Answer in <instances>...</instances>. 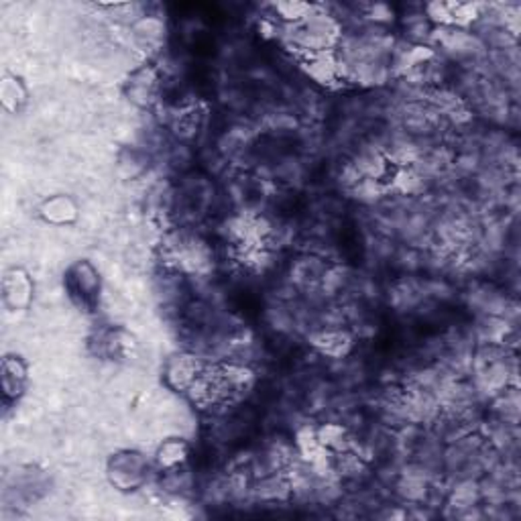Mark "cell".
I'll return each instance as SVG.
<instances>
[{
	"label": "cell",
	"mask_w": 521,
	"mask_h": 521,
	"mask_svg": "<svg viewBox=\"0 0 521 521\" xmlns=\"http://www.w3.org/2000/svg\"><path fill=\"white\" fill-rule=\"evenodd\" d=\"M149 463L141 452H119L108 463V479L119 491H134L147 483Z\"/></svg>",
	"instance_id": "obj_1"
},
{
	"label": "cell",
	"mask_w": 521,
	"mask_h": 521,
	"mask_svg": "<svg viewBox=\"0 0 521 521\" xmlns=\"http://www.w3.org/2000/svg\"><path fill=\"white\" fill-rule=\"evenodd\" d=\"M206 367L208 363L198 353H194V350H181V353L167 358L164 369L165 383L173 391H186L188 394V389L192 387L195 379L204 373Z\"/></svg>",
	"instance_id": "obj_2"
},
{
	"label": "cell",
	"mask_w": 521,
	"mask_h": 521,
	"mask_svg": "<svg viewBox=\"0 0 521 521\" xmlns=\"http://www.w3.org/2000/svg\"><path fill=\"white\" fill-rule=\"evenodd\" d=\"M302 67L316 84L336 88L344 84V67L341 62L338 51H322V53H310L302 57Z\"/></svg>",
	"instance_id": "obj_3"
},
{
	"label": "cell",
	"mask_w": 521,
	"mask_h": 521,
	"mask_svg": "<svg viewBox=\"0 0 521 521\" xmlns=\"http://www.w3.org/2000/svg\"><path fill=\"white\" fill-rule=\"evenodd\" d=\"M67 286H70L72 295L76 297L82 306L90 308L98 302L100 277L90 263H78L70 272V277H67Z\"/></svg>",
	"instance_id": "obj_4"
},
{
	"label": "cell",
	"mask_w": 521,
	"mask_h": 521,
	"mask_svg": "<svg viewBox=\"0 0 521 521\" xmlns=\"http://www.w3.org/2000/svg\"><path fill=\"white\" fill-rule=\"evenodd\" d=\"M159 82V72L155 67H141L133 73L131 84H128V98L141 108H149L157 103Z\"/></svg>",
	"instance_id": "obj_5"
},
{
	"label": "cell",
	"mask_w": 521,
	"mask_h": 521,
	"mask_svg": "<svg viewBox=\"0 0 521 521\" xmlns=\"http://www.w3.org/2000/svg\"><path fill=\"white\" fill-rule=\"evenodd\" d=\"M312 344L318 353L330 358H342L353 349V336L342 328H324L312 336Z\"/></svg>",
	"instance_id": "obj_6"
},
{
	"label": "cell",
	"mask_w": 521,
	"mask_h": 521,
	"mask_svg": "<svg viewBox=\"0 0 521 521\" xmlns=\"http://www.w3.org/2000/svg\"><path fill=\"white\" fill-rule=\"evenodd\" d=\"M39 214H42V218L45 222H50V225L62 226L76 220L78 208L67 195H53V198L43 202L42 208H39Z\"/></svg>",
	"instance_id": "obj_7"
},
{
	"label": "cell",
	"mask_w": 521,
	"mask_h": 521,
	"mask_svg": "<svg viewBox=\"0 0 521 521\" xmlns=\"http://www.w3.org/2000/svg\"><path fill=\"white\" fill-rule=\"evenodd\" d=\"M33 286L23 272H11L4 277V302L11 308H25L31 302Z\"/></svg>",
	"instance_id": "obj_8"
},
{
	"label": "cell",
	"mask_w": 521,
	"mask_h": 521,
	"mask_svg": "<svg viewBox=\"0 0 521 521\" xmlns=\"http://www.w3.org/2000/svg\"><path fill=\"white\" fill-rule=\"evenodd\" d=\"M188 444L180 438H169L157 448V464L165 471H173L184 466L188 460Z\"/></svg>",
	"instance_id": "obj_9"
},
{
	"label": "cell",
	"mask_w": 521,
	"mask_h": 521,
	"mask_svg": "<svg viewBox=\"0 0 521 521\" xmlns=\"http://www.w3.org/2000/svg\"><path fill=\"white\" fill-rule=\"evenodd\" d=\"M25 379H27V369L25 364L19 361V358H4L3 363V385H4V394L6 397H19L23 394L25 387Z\"/></svg>",
	"instance_id": "obj_10"
},
{
	"label": "cell",
	"mask_w": 521,
	"mask_h": 521,
	"mask_svg": "<svg viewBox=\"0 0 521 521\" xmlns=\"http://www.w3.org/2000/svg\"><path fill=\"white\" fill-rule=\"evenodd\" d=\"M3 103L9 111H17L25 103V90L19 80L6 78L3 82Z\"/></svg>",
	"instance_id": "obj_11"
}]
</instances>
